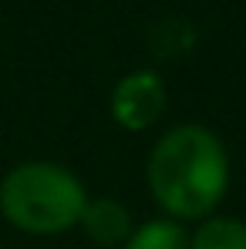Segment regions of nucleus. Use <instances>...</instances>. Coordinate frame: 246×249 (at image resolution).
<instances>
[{"instance_id":"f257e3e1","label":"nucleus","mask_w":246,"mask_h":249,"mask_svg":"<svg viewBox=\"0 0 246 249\" xmlns=\"http://www.w3.org/2000/svg\"><path fill=\"white\" fill-rule=\"evenodd\" d=\"M145 182L169 219L203 222L216 215L229 189V152L223 138L196 122L172 124L149 152Z\"/></svg>"},{"instance_id":"f03ea898","label":"nucleus","mask_w":246,"mask_h":249,"mask_svg":"<svg viewBox=\"0 0 246 249\" xmlns=\"http://www.w3.org/2000/svg\"><path fill=\"white\" fill-rule=\"evenodd\" d=\"M88 189L61 162H20L0 178V215L27 236H61L81 222Z\"/></svg>"},{"instance_id":"7ed1b4c3","label":"nucleus","mask_w":246,"mask_h":249,"mask_svg":"<svg viewBox=\"0 0 246 249\" xmlns=\"http://www.w3.org/2000/svg\"><path fill=\"white\" fill-rule=\"evenodd\" d=\"M165 108H169V88H165L162 74L152 68H138V71L125 74L112 88V98H108L112 122L125 131L152 128L165 115Z\"/></svg>"},{"instance_id":"20e7f679","label":"nucleus","mask_w":246,"mask_h":249,"mask_svg":"<svg viewBox=\"0 0 246 249\" xmlns=\"http://www.w3.org/2000/svg\"><path fill=\"white\" fill-rule=\"evenodd\" d=\"M84 236L95 243V246H125L135 222H132V212L125 202L118 199H108V196H98V199H88L81 212V222H78Z\"/></svg>"},{"instance_id":"39448f33","label":"nucleus","mask_w":246,"mask_h":249,"mask_svg":"<svg viewBox=\"0 0 246 249\" xmlns=\"http://www.w3.org/2000/svg\"><path fill=\"white\" fill-rule=\"evenodd\" d=\"M189 249H246V222L236 215H209L189 232Z\"/></svg>"},{"instance_id":"423d86ee","label":"nucleus","mask_w":246,"mask_h":249,"mask_svg":"<svg viewBox=\"0 0 246 249\" xmlns=\"http://www.w3.org/2000/svg\"><path fill=\"white\" fill-rule=\"evenodd\" d=\"M122 249H189V229H186V222H175L169 215L149 219L132 229Z\"/></svg>"}]
</instances>
